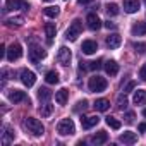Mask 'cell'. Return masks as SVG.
I'll use <instances>...</instances> for the list:
<instances>
[{
	"label": "cell",
	"instance_id": "cell-43",
	"mask_svg": "<svg viewBox=\"0 0 146 146\" xmlns=\"http://www.w3.org/2000/svg\"><path fill=\"white\" fill-rule=\"evenodd\" d=\"M45 2H52V0H45Z\"/></svg>",
	"mask_w": 146,
	"mask_h": 146
},
{
	"label": "cell",
	"instance_id": "cell-22",
	"mask_svg": "<svg viewBox=\"0 0 146 146\" xmlns=\"http://www.w3.org/2000/svg\"><path fill=\"white\" fill-rule=\"evenodd\" d=\"M132 102L136 105H144L146 103V90H137L132 96Z\"/></svg>",
	"mask_w": 146,
	"mask_h": 146
},
{
	"label": "cell",
	"instance_id": "cell-14",
	"mask_svg": "<svg viewBox=\"0 0 146 146\" xmlns=\"http://www.w3.org/2000/svg\"><path fill=\"white\" fill-rule=\"evenodd\" d=\"M81 50H83V53H86V55H93V53L98 50V45H96V41H93V40H86V41H83Z\"/></svg>",
	"mask_w": 146,
	"mask_h": 146
},
{
	"label": "cell",
	"instance_id": "cell-33",
	"mask_svg": "<svg viewBox=\"0 0 146 146\" xmlns=\"http://www.w3.org/2000/svg\"><path fill=\"white\" fill-rule=\"evenodd\" d=\"M86 108H88V100H81V102H78V105L74 107V112H81V110L84 112Z\"/></svg>",
	"mask_w": 146,
	"mask_h": 146
},
{
	"label": "cell",
	"instance_id": "cell-7",
	"mask_svg": "<svg viewBox=\"0 0 146 146\" xmlns=\"http://www.w3.org/2000/svg\"><path fill=\"white\" fill-rule=\"evenodd\" d=\"M45 57H46V52H45L43 48H40V46H31V48H29V60H31L33 64L41 62Z\"/></svg>",
	"mask_w": 146,
	"mask_h": 146
},
{
	"label": "cell",
	"instance_id": "cell-1",
	"mask_svg": "<svg viewBox=\"0 0 146 146\" xmlns=\"http://www.w3.org/2000/svg\"><path fill=\"white\" fill-rule=\"evenodd\" d=\"M24 127L28 129V132H31L33 136H43V132H45V127H43V124L38 120V119H33V117H28L26 120H24Z\"/></svg>",
	"mask_w": 146,
	"mask_h": 146
},
{
	"label": "cell",
	"instance_id": "cell-13",
	"mask_svg": "<svg viewBox=\"0 0 146 146\" xmlns=\"http://www.w3.org/2000/svg\"><path fill=\"white\" fill-rule=\"evenodd\" d=\"M139 7H141L139 0H124V11H125L127 14H134V12H137Z\"/></svg>",
	"mask_w": 146,
	"mask_h": 146
},
{
	"label": "cell",
	"instance_id": "cell-34",
	"mask_svg": "<svg viewBox=\"0 0 146 146\" xmlns=\"http://www.w3.org/2000/svg\"><path fill=\"white\" fill-rule=\"evenodd\" d=\"M134 48L137 53H144L146 52V43H134Z\"/></svg>",
	"mask_w": 146,
	"mask_h": 146
},
{
	"label": "cell",
	"instance_id": "cell-42",
	"mask_svg": "<svg viewBox=\"0 0 146 146\" xmlns=\"http://www.w3.org/2000/svg\"><path fill=\"white\" fill-rule=\"evenodd\" d=\"M143 115H144V117H146V108H144V110H143Z\"/></svg>",
	"mask_w": 146,
	"mask_h": 146
},
{
	"label": "cell",
	"instance_id": "cell-17",
	"mask_svg": "<svg viewBox=\"0 0 146 146\" xmlns=\"http://www.w3.org/2000/svg\"><path fill=\"white\" fill-rule=\"evenodd\" d=\"M120 143H124V144H134L136 141H137V136H136V132H131V131H125L124 134H120Z\"/></svg>",
	"mask_w": 146,
	"mask_h": 146
},
{
	"label": "cell",
	"instance_id": "cell-27",
	"mask_svg": "<svg viewBox=\"0 0 146 146\" xmlns=\"http://www.w3.org/2000/svg\"><path fill=\"white\" fill-rule=\"evenodd\" d=\"M38 98H40V102H48L52 98V91L48 88H40L38 90Z\"/></svg>",
	"mask_w": 146,
	"mask_h": 146
},
{
	"label": "cell",
	"instance_id": "cell-29",
	"mask_svg": "<svg viewBox=\"0 0 146 146\" xmlns=\"http://www.w3.org/2000/svg\"><path fill=\"white\" fill-rule=\"evenodd\" d=\"M105 122H107V125L112 127V129H120V120H117L115 117H107Z\"/></svg>",
	"mask_w": 146,
	"mask_h": 146
},
{
	"label": "cell",
	"instance_id": "cell-16",
	"mask_svg": "<svg viewBox=\"0 0 146 146\" xmlns=\"http://www.w3.org/2000/svg\"><path fill=\"white\" fill-rule=\"evenodd\" d=\"M103 67H105V70H107L108 76H117V72H119V64H117L115 60H107V62L103 64Z\"/></svg>",
	"mask_w": 146,
	"mask_h": 146
},
{
	"label": "cell",
	"instance_id": "cell-41",
	"mask_svg": "<svg viewBox=\"0 0 146 146\" xmlns=\"http://www.w3.org/2000/svg\"><path fill=\"white\" fill-rule=\"evenodd\" d=\"M78 2L83 5V4H90V2H93V0H78Z\"/></svg>",
	"mask_w": 146,
	"mask_h": 146
},
{
	"label": "cell",
	"instance_id": "cell-37",
	"mask_svg": "<svg viewBox=\"0 0 146 146\" xmlns=\"http://www.w3.org/2000/svg\"><path fill=\"white\" fill-rule=\"evenodd\" d=\"M132 119H134V113H132V112H127V113H125V122H127V124H131V122H132Z\"/></svg>",
	"mask_w": 146,
	"mask_h": 146
},
{
	"label": "cell",
	"instance_id": "cell-44",
	"mask_svg": "<svg viewBox=\"0 0 146 146\" xmlns=\"http://www.w3.org/2000/svg\"><path fill=\"white\" fill-rule=\"evenodd\" d=\"M144 2H146V0H144Z\"/></svg>",
	"mask_w": 146,
	"mask_h": 146
},
{
	"label": "cell",
	"instance_id": "cell-19",
	"mask_svg": "<svg viewBox=\"0 0 146 146\" xmlns=\"http://www.w3.org/2000/svg\"><path fill=\"white\" fill-rule=\"evenodd\" d=\"M108 141V134L105 132V131H98L93 137H91V143L93 144H103V143H107Z\"/></svg>",
	"mask_w": 146,
	"mask_h": 146
},
{
	"label": "cell",
	"instance_id": "cell-31",
	"mask_svg": "<svg viewBox=\"0 0 146 146\" xmlns=\"http://www.w3.org/2000/svg\"><path fill=\"white\" fill-rule=\"evenodd\" d=\"M58 12H60V11H58V7H57V5H55V7H46V9H45V16H46V17H52V19H53V17H57V16H58Z\"/></svg>",
	"mask_w": 146,
	"mask_h": 146
},
{
	"label": "cell",
	"instance_id": "cell-38",
	"mask_svg": "<svg viewBox=\"0 0 146 146\" xmlns=\"http://www.w3.org/2000/svg\"><path fill=\"white\" fill-rule=\"evenodd\" d=\"M105 28H108V29H115V28H117V24H115V23H112V21H107V23H105Z\"/></svg>",
	"mask_w": 146,
	"mask_h": 146
},
{
	"label": "cell",
	"instance_id": "cell-20",
	"mask_svg": "<svg viewBox=\"0 0 146 146\" xmlns=\"http://www.w3.org/2000/svg\"><path fill=\"white\" fill-rule=\"evenodd\" d=\"M67 100H69V91H67V90H58V91L55 93V102H57L58 105H65Z\"/></svg>",
	"mask_w": 146,
	"mask_h": 146
},
{
	"label": "cell",
	"instance_id": "cell-35",
	"mask_svg": "<svg viewBox=\"0 0 146 146\" xmlns=\"http://www.w3.org/2000/svg\"><path fill=\"white\" fill-rule=\"evenodd\" d=\"M134 88H136V83H134V81H131V83H127V86L124 88V93H131Z\"/></svg>",
	"mask_w": 146,
	"mask_h": 146
},
{
	"label": "cell",
	"instance_id": "cell-12",
	"mask_svg": "<svg viewBox=\"0 0 146 146\" xmlns=\"http://www.w3.org/2000/svg\"><path fill=\"white\" fill-rule=\"evenodd\" d=\"M98 122H100L98 115H90V117L81 115V125H83V129H91V127H95Z\"/></svg>",
	"mask_w": 146,
	"mask_h": 146
},
{
	"label": "cell",
	"instance_id": "cell-25",
	"mask_svg": "<svg viewBox=\"0 0 146 146\" xmlns=\"http://www.w3.org/2000/svg\"><path fill=\"white\" fill-rule=\"evenodd\" d=\"M55 24L53 23H46L45 24V33H46V38H48V43H52V40H53V36H55Z\"/></svg>",
	"mask_w": 146,
	"mask_h": 146
},
{
	"label": "cell",
	"instance_id": "cell-24",
	"mask_svg": "<svg viewBox=\"0 0 146 146\" xmlns=\"http://www.w3.org/2000/svg\"><path fill=\"white\" fill-rule=\"evenodd\" d=\"M45 81L48 83V84H57L58 81H60V78H58V74L55 70H48L46 74H45Z\"/></svg>",
	"mask_w": 146,
	"mask_h": 146
},
{
	"label": "cell",
	"instance_id": "cell-39",
	"mask_svg": "<svg viewBox=\"0 0 146 146\" xmlns=\"http://www.w3.org/2000/svg\"><path fill=\"white\" fill-rule=\"evenodd\" d=\"M7 53V50H5V45H0V57H4Z\"/></svg>",
	"mask_w": 146,
	"mask_h": 146
},
{
	"label": "cell",
	"instance_id": "cell-9",
	"mask_svg": "<svg viewBox=\"0 0 146 146\" xmlns=\"http://www.w3.org/2000/svg\"><path fill=\"white\" fill-rule=\"evenodd\" d=\"M16 9H24V11H28V9H29V4L26 2V0H7L5 11H16Z\"/></svg>",
	"mask_w": 146,
	"mask_h": 146
},
{
	"label": "cell",
	"instance_id": "cell-21",
	"mask_svg": "<svg viewBox=\"0 0 146 146\" xmlns=\"http://www.w3.org/2000/svg\"><path fill=\"white\" fill-rule=\"evenodd\" d=\"M95 110L96 112H107L108 108H110V102L108 100H105V98H100V100H96L95 102Z\"/></svg>",
	"mask_w": 146,
	"mask_h": 146
},
{
	"label": "cell",
	"instance_id": "cell-26",
	"mask_svg": "<svg viewBox=\"0 0 146 146\" xmlns=\"http://www.w3.org/2000/svg\"><path fill=\"white\" fill-rule=\"evenodd\" d=\"M52 112H53V105L48 103V102H45V103L40 107V113H41V117H50Z\"/></svg>",
	"mask_w": 146,
	"mask_h": 146
},
{
	"label": "cell",
	"instance_id": "cell-32",
	"mask_svg": "<svg viewBox=\"0 0 146 146\" xmlns=\"http://www.w3.org/2000/svg\"><path fill=\"white\" fill-rule=\"evenodd\" d=\"M117 107H119L120 110H124V108L127 107V98H125V93H124V96L120 95V96L117 98Z\"/></svg>",
	"mask_w": 146,
	"mask_h": 146
},
{
	"label": "cell",
	"instance_id": "cell-6",
	"mask_svg": "<svg viewBox=\"0 0 146 146\" xmlns=\"http://www.w3.org/2000/svg\"><path fill=\"white\" fill-rule=\"evenodd\" d=\"M21 55H23V46L19 43H12L9 46V50H7V60L9 62H14V60L21 58Z\"/></svg>",
	"mask_w": 146,
	"mask_h": 146
},
{
	"label": "cell",
	"instance_id": "cell-28",
	"mask_svg": "<svg viewBox=\"0 0 146 146\" xmlns=\"http://www.w3.org/2000/svg\"><path fill=\"white\" fill-rule=\"evenodd\" d=\"M5 23H7V26H23V23H24V17H23V16H17V17L7 19Z\"/></svg>",
	"mask_w": 146,
	"mask_h": 146
},
{
	"label": "cell",
	"instance_id": "cell-3",
	"mask_svg": "<svg viewBox=\"0 0 146 146\" xmlns=\"http://www.w3.org/2000/svg\"><path fill=\"white\" fill-rule=\"evenodd\" d=\"M57 132L60 136H70L76 132V125L72 122V119H62L58 124H57Z\"/></svg>",
	"mask_w": 146,
	"mask_h": 146
},
{
	"label": "cell",
	"instance_id": "cell-36",
	"mask_svg": "<svg viewBox=\"0 0 146 146\" xmlns=\"http://www.w3.org/2000/svg\"><path fill=\"white\" fill-rule=\"evenodd\" d=\"M139 78L143 79V81H146V64L141 67V70H139Z\"/></svg>",
	"mask_w": 146,
	"mask_h": 146
},
{
	"label": "cell",
	"instance_id": "cell-5",
	"mask_svg": "<svg viewBox=\"0 0 146 146\" xmlns=\"http://www.w3.org/2000/svg\"><path fill=\"white\" fill-rule=\"evenodd\" d=\"M21 83L28 88H31L35 83H36V74L33 70H28V69H23L21 70Z\"/></svg>",
	"mask_w": 146,
	"mask_h": 146
},
{
	"label": "cell",
	"instance_id": "cell-8",
	"mask_svg": "<svg viewBox=\"0 0 146 146\" xmlns=\"http://www.w3.org/2000/svg\"><path fill=\"white\" fill-rule=\"evenodd\" d=\"M57 58H58V62H60L62 65H69V64H70V58H72V53H70V50H69L67 46H60Z\"/></svg>",
	"mask_w": 146,
	"mask_h": 146
},
{
	"label": "cell",
	"instance_id": "cell-11",
	"mask_svg": "<svg viewBox=\"0 0 146 146\" xmlns=\"http://www.w3.org/2000/svg\"><path fill=\"white\" fill-rule=\"evenodd\" d=\"M86 23H88V28H90L91 31H98V29L102 28V21H100V17H98L96 14H88Z\"/></svg>",
	"mask_w": 146,
	"mask_h": 146
},
{
	"label": "cell",
	"instance_id": "cell-10",
	"mask_svg": "<svg viewBox=\"0 0 146 146\" xmlns=\"http://www.w3.org/2000/svg\"><path fill=\"white\" fill-rule=\"evenodd\" d=\"M9 100H11L12 103L29 102V98L26 96V93H24V91H21V90H12V91H9Z\"/></svg>",
	"mask_w": 146,
	"mask_h": 146
},
{
	"label": "cell",
	"instance_id": "cell-40",
	"mask_svg": "<svg viewBox=\"0 0 146 146\" xmlns=\"http://www.w3.org/2000/svg\"><path fill=\"white\" fill-rule=\"evenodd\" d=\"M137 129H139V132H144V131H146V122L139 124V127H137Z\"/></svg>",
	"mask_w": 146,
	"mask_h": 146
},
{
	"label": "cell",
	"instance_id": "cell-2",
	"mask_svg": "<svg viewBox=\"0 0 146 146\" xmlns=\"http://www.w3.org/2000/svg\"><path fill=\"white\" fill-rule=\"evenodd\" d=\"M88 88H90L91 93H102V91L107 90V79L102 78V76H93L88 81Z\"/></svg>",
	"mask_w": 146,
	"mask_h": 146
},
{
	"label": "cell",
	"instance_id": "cell-4",
	"mask_svg": "<svg viewBox=\"0 0 146 146\" xmlns=\"http://www.w3.org/2000/svg\"><path fill=\"white\" fill-rule=\"evenodd\" d=\"M81 31H83V23H81V19H74V21L70 23L67 33H65V38L70 40V41H76L78 36L81 35Z\"/></svg>",
	"mask_w": 146,
	"mask_h": 146
},
{
	"label": "cell",
	"instance_id": "cell-30",
	"mask_svg": "<svg viewBox=\"0 0 146 146\" xmlns=\"http://www.w3.org/2000/svg\"><path fill=\"white\" fill-rule=\"evenodd\" d=\"M105 11H107V14H108V16H112V17H113V16H117V14H119V5H117V4H108V5L105 7Z\"/></svg>",
	"mask_w": 146,
	"mask_h": 146
},
{
	"label": "cell",
	"instance_id": "cell-18",
	"mask_svg": "<svg viewBox=\"0 0 146 146\" xmlns=\"http://www.w3.org/2000/svg\"><path fill=\"white\" fill-rule=\"evenodd\" d=\"M2 131H4V132H2V143H4V144H9L11 139H14L16 132H14V129H11L9 125H4Z\"/></svg>",
	"mask_w": 146,
	"mask_h": 146
},
{
	"label": "cell",
	"instance_id": "cell-15",
	"mask_svg": "<svg viewBox=\"0 0 146 146\" xmlns=\"http://www.w3.org/2000/svg\"><path fill=\"white\" fill-rule=\"evenodd\" d=\"M120 43H122V38H120L117 33L107 36V46H108V48H112V50H113V48H119Z\"/></svg>",
	"mask_w": 146,
	"mask_h": 146
},
{
	"label": "cell",
	"instance_id": "cell-23",
	"mask_svg": "<svg viewBox=\"0 0 146 146\" xmlns=\"http://www.w3.org/2000/svg\"><path fill=\"white\" fill-rule=\"evenodd\" d=\"M131 31H132L134 36H143V35H146V24L144 23H136Z\"/></svg>",
	"mask_w": 146,
	"mask_h": 146
}]
</instances>
